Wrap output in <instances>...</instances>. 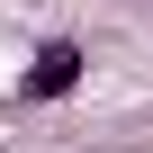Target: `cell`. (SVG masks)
I'll return each mask as SVG.
<instances>
[{"instance_id": "obj_1", "label": "cell", "mask_w": 153, "mask_h": 153, "mask_svg": "<svg viewBox=\"0 0 153 153\" xmlns=\"http://www.w3.org/2000/svg\"><path fill=\"white\" fill-rule=\"evenodd\" d=\"M90 81V45L81 36H45L36 54H27V72H18V99L27 108H54V99H72Z\"/></svg>"}]
</instances>
